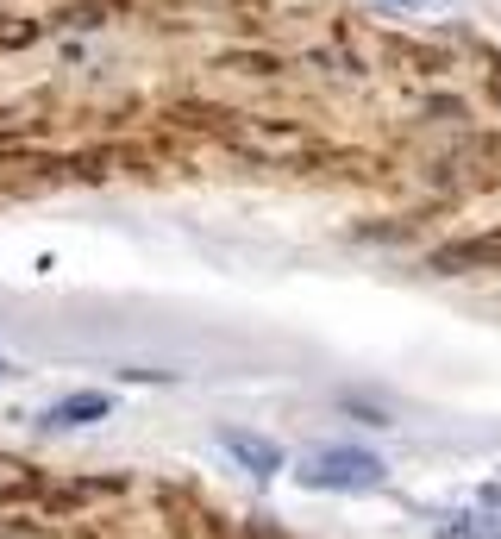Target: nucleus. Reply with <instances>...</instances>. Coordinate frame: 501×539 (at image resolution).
Returning a JSON list of instances; mask_svg holds the SVG:
<instances>
[{
	"mask_svg": "<svg viewBox=\"0 0 501 539\" xmlns=\"http://www.w3.org/2000/svg\"><path fill=\"white\" fill-rule=\"evenodd\" d=\"M495 101H501V76H495Z\"/></svg>",
	"mask_w": 501,
	"mask_h": 539,
	"instance_id": "1a4fd4ad",
	"label": "nucleus"
},
{
	"mask_svg": "<svg viewBox=\"0 0 501 539\" xmlns=\"http://www.w3.org/2000/svg\"><path fill=\"white\" fill-rule=\"evenodd\" d=\"M220 452L238 458V471H251L257 483H270L289 471V458H282V445L264 439V433H251V427H220Z\"/></svg>",
	"mask_w": 501,
	"mask_h": 539,
	"instance_id": "7ed1b4c3",
	"label": "nucleus"
},
{
	"mask_svg": "<svg viewBox=\"0 0 501 539\" xmlns=\"http://www.w3.org/2000/svg\"><path fill=\"white\" fill-rule=\"evenodd\" d=\"M113 414V395L107 389H76V395H63V402L44 408L38 427L44 433H76V427H94V420H107Z\"/></svg>",
	"mask_w": 501,
	"mask_h": 539,
	"instance_id": "20e7f679",
	"label": "nucleus"
},
{
	"mask_svg": "<svg viewBox=\"0 0 501 539\" xmlns=\"http://www.w3.org/2000/svg\"><path fill=\"white\" fill-rule=\"evenodd\" d=\"M7 370H13V364H7V358H0V377H7Z\"/></svg>",
	"mask_w": 501,
	"mask_h": 539,
	"instance_id": "6e6552de",
	"label": "nucleus"
},
{
	"mask_svg": "<svg viewBox=\"0 0 501 539\" xmlns=\"http://www.w3.org/2000/svg\"><path fill=\"white\" fill-rule=\"evenodd\" d=\"M433 539H501V508H483V502L445 508L433 514Z\"/></svg>",
	"mask_w": 501,
	"mask_h": 539,
	"instance_id": "39448f33",
	"label": "nucleus"
},
{
	"mask_svg": "<svg viewBox=\"0 0 501 539\" xmlns=\"http://www.w3.org/2000/svg\"><path fill=\"white\" fill-rule=\"evenodd\" d=\"M433 276H470V270H501V232H476V239H451L426 251Z\"/></svg>",
	"mask_w": 501,
	"mask_h": 539,
	"instance_id": "f03ea898",
	"label": "nucleus"
},
{
	"mask_svg": "<svg viewBox=\"0 0 501 539\" xmlns=\"http://www.w3.org/2000/svg\"><path fill=\"white\" fill-rule=\"evenodd\" d=\"M295 483L301 489H332V496H370V489L389 483V464L370 452V445H314L301 464H295Z\"/></svg>",
	"mask_w": 501,
	"mask_h": 539,
	"instance_id": "f257e3e1",
	"label": "nucleus"
},
{
	"mask_svg": "<svg viewBox=\"0 0 501 539\" xmlns=\"http://www.w3.org/2000/svg\"><path fill=\"white\" fill-rule=\"evenodd\" d=\"M476 502H483V508H501V477H489L483 489H476Z\"/></svg>",
	"mask_w": 501,
	"mask_h": 539,
	"instance_id": "0eeeda50",
	"label": "nucleus"
},
{
	"mask_svg": "<svg viewBox=\"0 0 501 539\" xmlns=\"http://www.w3.org/2000/svg\"><path fill=\"white\" fill-rule=\"evenodd\" d=\"M232 69H251V76H270V69H282V63H270V57H226Z\"/></svg>",
	"mask_w": 501,
	"mask_h": 539,
	"instance_id": "423d86ee",
	"label": "nucleus"
}]
</instances>
